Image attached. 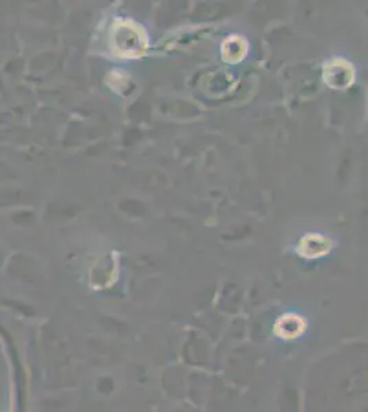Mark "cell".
<instances>
[{
    "instance_id": "7a4b0ae2",
    "label": "cell",
    "mask_w": 368,
    "mask_h": 412,
    "mask_svg": "<svg viewBox=\"0 0 368 412\" xmlns=\"http://www.w3.org/2000/svg\"><path fill=\"white\" fill-rule=\"evenodd\" d=\"M330 241L322 235L309 234L299 242V252L306 258H316L327 254L330 251Z\"/></svg>"
},
{
    "instance_id": "3957f363",
    "label": "cell",
    "mask_w": 368,
    "mask_h": 412,
    "mask_svg": "<svg viewBox=\"0 0 368 412\" xmlns=\"http://www.w3.org/2000/svg\"><path fill=\"white\" fill-rule=\"evenodd\" d=\"M222 52H223V59L226 62H230V64L241 62L248 52V42L242 36L232 35L223 43Z\"/></svg>"
},
{
    "instance_id": "277c9868",
    "label": "cell",
    "mask_w": 368,
    "mask_h": 412,
    "mask_svg": "<svg viewBox=\"0 0 368 412\" xmlns=\"http://www.w3.org/2000/svg\"><path fill=\"white\" fill-rule=\"evenodd\" d=\"M304 328H305L304 321L294 315H287V316L282 318L276 324L277 334H280L284 338L297 337L304 331Z\"/></svg>"
},
{
    "instance_id": "6da1fadb",
    "label": "cell",
    "mask_w": 368,
    "mask_h": 412,
    "mask_svg": "<svg viewBox=\"0 0 368 412\" xmlns=\"http://www.w3.org/2000/svg\"><path fill=\"white\" fill-rule=\"evenodd\" d=\"M324 80L333 87L343 90L355 80V69L345 59H333L324 67Z\"/></svg>"
}]
</instances>
